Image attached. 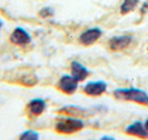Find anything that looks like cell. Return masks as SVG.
I'll list each match as a JSON object with an SVG mask.
<instances>
[{
    "instance_id": "4fadbf2b",
    "label": "cell",
    "mask_w": 148,
    "mask_h": 140,
    "mask_svg": "<svg viewBox=\"0 0 148 140\" xmlns=\"http://www.w3.org/2000/svg\"><path fill=\"white\" fill-rule=\"evenodd\" d=\"M52 15H53V9L50 7H46L39 11V16L42 18H47V17H50Z\"/></svg>"
},
{
    "instance_id": "5bb4252c",
    "label": "cell",
    "mask_w": 148,
    "mask_h": 140,
    "mask_svg": "<svg viewBox=\"0 0 148 140\" xmlns=\"http://www.w3.org/2000/svg\"><path fill=\"white\" fill-rule=\"evenodd\" d=\"M145 128H146V130L148 131V119L146 120V122H145Z\"/></svg>"
},
{
    "instance_id": "52a82bcc",
    "label": "cell",
    "mask_w": 148,
    "mask_h": 140,
    "mask_svg": "<svg viewBox=\"0 0 148 140\" xmlns=\"http://www.w3.org/2000/svg\"><path fill=\"white\" fill-rule=\"evenodd\" d=\"M133 38L130 36H119V37H114L109 40V48L114 51H118L127 48L130 42H132Z\"/></svg>"
},
{
    "instance_id": "7a4b0ae2",
    "label": "cell",
    "mask_w": 148,
    "mask_h": 140,
    "mask_svg": "<svg viewBox=\"0 0 148 140\" xmlns=\"http://www.w3.org/2000/svg\"><path fill=\"white\" fill-rule=\"evenodd\" d=\"M84 121L77 118H61L56 122V130L57 132L64 135H70L84 128Z\"/></svg>"
},
{
    "instance_id": "2e32d148",
    "label": "cell",
    "mask_w": 148,
    "mask_h": 140,
    "mask_svg": "<svg viewBox=\"0 0 148 140\" xmlns=\"http://www.w3.org/2000/svg\"><path fill=\"white\" fill-rule=\"evenodd\" d=\"M146 6H148V1H147V2H146Z\"/></svg>"
},
{
    "instance_id": "9c48e42d",
    "label": "cell",
    "mask_w": 148,
    "mask_h": 140,
    "mask_svg": "<svg viewBox=\"0 0 148 140\" xmlns=\"http://www.w3.org/2000/svg\"><path fill=\"white\" fill-rule=\"evenodd\" d=\"M71 74L78 81L85 80L88 76V70L78 61L71 62Z\"/></svg>"
},
{
    "instance_id": "5b68a950",
    "label": "cell",
    "mask_w": 148,
    "mask_h": 140,
    "mask_svg": "<svg viewBox=\"0 0 148 140\" xmlns=\"http://www.w3.org/2000/svg\"><path fill=\"white\" fill-rule=\"evenodd\" d=\"M101 30L99 28H91V29H88L86 31H84L82 35H80V42L85 46H90L94 42H96L99 38L101 37Z\"/></svg>"
},
{
    "instance_id": "7c38bea8",
    "label": "cell",
    "mask_w": 148,
    "mask_h": 140,
    "mask_svg": "<svg viewBox=\"0 0 148 140\" xmlns=\"http://www.w3.org/2000/svg\"><path fill=\"white\" fill-rule=\"evenodd\" d=\"M19 139L21 140H37L39 139V135L38 132H35V131H31V130H28V131H25L20 135Z\"/></svg>"
},
{
    "instance_id": "3957f363",
    "label": "cell",
    "mask_w": 148,
    "mask_h": 140,
    "mask_svg": "<svg viewBox=\"0 0 148 140\" xmlns=\"http://www.w3.org/2000/svg\"><path fill=\"white\" fill-rule=\"evenodd\" d=\"M58 88L67 95H71L78 88V80L74 76L65 74L60 78L59 82H58Z\"/></svg>"
},
{
    "instance_id": "8fae6325",
    "label": "cell",
    "mask_w": 148,
    "mask_h": 140,
    "mask_svg": "<svg viewBox=\"0 0 148 140\" xmlns=\"http://www.w3.org/2000/svg\"><path fill=\"white\" fill-rule=\"evenodd\" d=\"M138 5V0H124L121 7H120V12L123 15H126L128 12H130L134 10L136 6Z\"/></svg>"
},
{
    "instance_id": "9a60e30c",
    "label": "cell",
    "mask_w": 148,
    "mask_h": 140,
    "mask_svg": "<svg viewBox=\"0 0 148 140\" xmlns=\"http://www.w3.org/2000/svg\"><path fill=\"white\" fill-rule=\"evenodd\" d=\"M1 27H2V21L0 20V29H1Z\"/></svg>"
},
{
    "instance_id": "277c9868",
    "label": "cell",
    "mask_w": 148,
    "mask_h": 140,
    "mask_svg": "<svg viewBox=\"0 0 148 140\" xmlns=\"http://www.w3.org/2000/svg\"><path fill=\"white\" fill-rule=\"evenodd\" d=\"M107 89V83L104 81H92V82H88L85 87H84V91L86 95L88 96H100L103 95Z\"/></svg>"
},
{
    "instance_id": "8992f818",
    "label": "cell",
    "mask_w": 148,
    "mask_h": 140,
    "mask_svg": "<svg viewBox=\"0 0 148 140\" xmlns=\"http://www.w3.org/2000/svg\"><path fill=\"white\" fill-rule=\"evenodd\" d=\"M10 41L15 44L23 46V44H29L31 41V37L29 33L22 28H16L10 36Z\"/></svg>"
},
{
    "instance_id": "30bf717a",
    "label": "cell",
    "mask_w": 148,
    "mask_h": 140,
    "mask_svg": "<svg viewBox=\"0 0 148 140\" xmlns=\"http://www.w3.org/2000/svg\"><path fill=\"white\" fill-rule=\"evenodd\" d=\"M27 108H28V110H29V112L31 115L39 116L46 109V102H45L42 99H34V100H31L28 103Z\"/></svg>"
},
{
    "instance_id": "ba28073f",
    "label": "cell",
    "mask_w": 148,
    "mask_h": 140,
    "mask_svg": "<svg viewBox=\"0 0 148 140\" xmlns=\"http://www.w3.org/2000/svg\"><path fill=\"white\" fill-rule=\"evenodd\" d=\"M125 131L130 136H136L139 138H148V131L140 121H136L132 125H129Z\"/></svg>"
},
{
    "instance_id": "6da1fadb",
    "label": "cell",
    "mask_w": 148,
    "mask_h": 140,
    "mask_svg": "<svg viewBox=\"0 0 148 140\" xmlns=\"http://www.w3.org/2000/svg\"><path fill=\"white\" fill-rule=\"evenodd\" d=\"M114 96L119 100H128L134 102L148 104V95L144 90L137 88H119L114 91Z\"/></svg>"
}]
</instances>
